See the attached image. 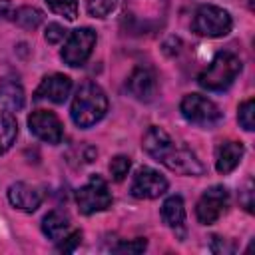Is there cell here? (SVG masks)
<instances>
[{
	"label": "cell",
	"instance_id": "ba28073f",
	"mask_svg": "<svg viewBox=\"0 0 255 255\" xmlns=\"http://www.w3.org/2000/svg\"><path fill=\"white\" fill-rule=\"evenodd\" d=\"M229 207V191L223 185H211L201 193L195 205V215L197 221L203 225L215 223Z\"/></svg>",
	"mask_w": 255,
	"mask_h": 255
},
{
	"label": "cell",
	"instance_id": "ffe728a7",
	"mask_svg": "<svg viewBox=\"0 0 255 255\" xmlns=\"http://www.w3.org/2000/svg\"><path fill=\"white\" fill-rule=\"evenodd\" d=\"M48 8L66 20H76L78 18V0H46Z\"/></svg>",
	"mask_w": 255,
	"mask_h": 255
},
{
	"label": "cell",
	"instance_id": "9c48e42d",
	"mask_svg": "<svg viewBox=\"0 0 255 255\" xmlns=\"http://www.w3.org/2000/svg\"><path fill=\"white\" fill-rule=\"evenodd\" d=\"M165 191H167V179L153 167H139L129 185V193L137 199H155Z\"/></svg>",
	"mask_w": 255,
	"mask_h": 255
},
{
	"label": "cell",
	"instance_id": "8992f818",
	"mask_svg": "<svg viewBox=\"0 0 255 255\" xmlns=\"http://www.w3.org/2000/svg\"><path fill=\"white\" fill-rule=\"evenodd\" d=\"M76 203L80 213L84 215H92L108 209L112 205V193L108 189L106 179L102 175H92L88 183L76 191Z\"/></svg>",
	"mask_w": 255,
	"mask_h": 255
},
{
	"label": "cell",
	"instance_id": "7c38bea8",
	"mask_svg": "<svg viewBox=\"0 0 255 255\" xmlns=\"http://www.w3.org/2000/svg\"><path fill=\"white\" fill-rule=\"evenodd\" d=\"M42 191L36 187V185H30V183H24V181H18V183H12L8 187V201L24 211V213H34L40 205H42Z\"/></svg>",
	"mask_w": 255,
	"mask_h": 255
},
{
	"label": "cell",
	"instance_id": "e0dca14e",
	"mask_svg": "<svg viewBox=\"0 0 255 255\" xmlns=\"http://www.w3.org/2000/svg\"><path fill=\"white\" fill-rule=\"evenodd\" d=\"M42 231L48 239L60 241L66 233H70V219L62 211H50L42 219Z\"/></svg>",
	"mask_w": 255,
	"mask_h": 255
},
{
	"label": "cell",
	"instance_id": "5b68a950",
	"mask_svg": "<svg viewBox=\"0 0 255 255\" xmlns=\"http://www.w3.org/2000/svg\"><path fill=\"white\" fill-rule=\"evenodd\" d=\"M179 112L181 116L201 128H213L215 124L221 122V110L205 96L201 94H187L183 96L181 104H179Z\"/></svg>",
	"mask_w": 255,
	"mask_h": 255
},
{
	"label": "cell",
	"instance_id": "603a6c76",
	"mask_svg": "<svg viewBox=\"0 0 255 255\" xmlns=\"http://www.w3.org/2000/svg\"><path fill=\"white\" fill-rule=\"evenodd\" d=\"M118 0H86V8L90 12V16L94 18H106L114 8H116Z\"/></svg>",
	"mask_w": 255,
	"mask_h": 255
},
{
	"label": "cell",
	"instance_id": "5bb4252c",
	"mask_svg": "<svg viewBox=\"0 0 255 255\" xmlns=\"http://www.w3.org/2000/svg\"><path fill=\"white\" fill-rule=\"evenodd\" d=\"M128 90L133 98H137L139 102H149L153 100L155 92H157V82H155V74L149 68L137 66L133 68V72L128 78Z\"/></svg>",
	"mask_w": 255,
	"mask_h": 255
},
{
	"label": "cell",
	"instance_id": "d4e9b609",
	"mask_svg": "<svg viewBox=\"0 0 255 255\" xmlns=\"http://www.w3.org/2000/svg\"><path fill=\"white\" fill-rule=\"evenodd\" d=\"M80 243H82V233H80V231H70V233H66V235L60 239L58 251H62V253H74Z\"/></svg>",
	"mask_w": 255,
	"mask_h": 255
},
{
	"label": "cell",
	"instance_id": "7402d4cb",
	"mask_svg": "<svg viewBox=\"0 0 255 255\" xmlns=\"http://www.w3.org/2000/svg\"><path fill=\"white\" fill-rule=\"evenodd\" d=\"M129 167H131V159L128 155H116V157H112V161H110V173H112L114 181H124L126 175H128V171H129Z\"/></svg>",
	"mask_w": 255,
	"mask_h": 255
},
{
	"label": "cell",
	"instance_id": "6da1fadb",
	"mask_svg": "<svg viewBox=\"0 0 255 255\" xmlns=\"http://www.w3.org/2000/svg\"><path fill=\"white\" fill-rule=\"evenodd\" d=\"M141 147L159 163H163L167 169L181 173V175H203L205 167L201 165V161L197 159V155L187 149L185 145L173 141L169 137V133L157 126H151L143 139H141Z\"/></svg>",
	"mask_w": 255,
	"mask_h": 255
},
{
	"label": "cell",
	"instance_id": "484cf974",
	"mask_svg": "<svg viewBox=\"0 0 255 255\" xmlns=\"http://www.w3.org/2000/svg\"><path fill=\"white\" fill-rule=\"evenodd\" d=\"M44 38H46L48 44H60V42L66 38V28H64L62 24L52 22V24L46 26V34H44Z\"/></svg>",
	"mask_w": 255,
	"mask_h": 255
},
{
	"label": "cell",
	"instance_id": "8fae6325",
	"mask_svg": "<svg viewBox=\"0 0 255 255\" xmlns=\"http://www.w3.org/2000/svg\"><path fill=\"white\" fill-rule=\"evenodd\" d=\"M72 92V80L64 74H50L46 76L34 92L36 100H48L52 104H64Z\"/></svg>",
	"mask_w": 255,
	"mask_h": 255
},
{
	"label": "cell",
	"instance_id": "3957f363",
	"mask_svg": "<svg viewBox=\"0 0 255 255\" xmlns=\"http://www.w3.org/2000/svg\"><path fill=\"white\" fill-rule=\"evenodd\" d=\"M239 72H241V60L233 52H219L209 62V66L197 76V82L205 90L223 92L233 84Z\"/></svg>",
	"mask_w": 255,
	"mask_h": 255
},
{
	"label": "cell",
	"instance_id": "9a60e30c",
	"mask_svg": "<svg viewBox=\"0 0 255 255\" xmlns=\"http://www.w3.org/2000/svg\"><path fill=\"white\" fill-rule=\"evenodd\" d=\"M243 153H245V147L241 141H235V139L221 141L215 149V169L223 175L231 173L241 163Z\"/></svg>",
	"mask_w": 255,
	"mask_h": 255
},
{
	"label": "cell",
	"instance_id": "52a82bcc",
	"mask_svg": "<svg viewBox=\"0 0 255 255\" xmlns=\"http://www.w3.org/2000/svg\"><path fill=\"white\" fill-rule=\"evenodd\" d=\"M96 40H98V36H96V32L92 28H78V30H74L68 36L64 48L60 52L64 64H68L70 68L84 66L86 60L92 56V50L96 46Z\"/></svg>",
	"mask_w": 255,
	"mask_h": 255
},
{
	"label": "cell",
	"instance_id": "2e32d148",
	"mask_svg": "<svg viewBox=\"0 0 255 255\" xmlns=\"http://www.w3.org/2000/svg\"><path fill=\"white\" fill-rule=\"evenodd\" d=\"M0 102L8 108V112H20L24 108V88L16 78L0 80Z\"/></svg>",
	"mask_w": 255,
	"mask_h": 255
},
{
	"label": "cell",
	"instance_id": "d6986e66",
	"mask_svg": "<svg viewBox=\"0 0 255 255\" xmlns=\"http://www.w3.org/2000/svg\"><path fill=\"white\" fill-rule=\"evenodd\" d=\"M44 20V14L34 6H22L14 12V22L24 30H36Z\"/></svg>",
	"mask_w": 255,
	"mask_h": 255
},
{
	"label": "cell",
	"instance_id": "7a4b0ae2",
	"mask_svg": "<svg viewBox=\"0 0 255 255\" xmlns=\"http://www.w3.org/2000/svg\"><path fill=\"white\" fill-rule=\"evenodd\" d=\"M106 112H108V98L104 90L94 82H84L72 100V108H70L72 122L78 128L88 129L96 126L106 116Z\"/></svg>",
	"mask_w": 255,
	"mask_h": 255
},
{
	"label": "cell",
	"instance_id": "277c9868",
	"mask_svg": "<svg viewBox=\"0 0 255 255\" xmlns=\"http://www.w3.org/2000/svg\"><path fill=\"white\" fill-rule=\"evenodd\" d=\"M233 28V20L227 10L213 6V4H203L197 8L193 16V32L205 38H221L227 36Z\"/></svg>",
	"mask_w": 255,
	"mask_h": 255
},
{
	"label": "cell",
	"instance_id": "4316f807",
	"mask_svg": "<svg viewBox=\"0 0 255 255\" xmlns=\"http://www.w3.org/2000/svg\"><path fill=\"white\" fill-rule=\"evenodd\" d=\"M241 203L247 211H253V185L251 181H247V187L243 189V197H241Z\"/></svg>",
	"mask_w": 255,
	"mask_h": 255
},
{
	"label": "cell",
	"instance_id": "30bf717a",
	"mask_svg": "<svg viewBox=\"0 0 255 255\" xmlns=\"http://www.w3.org/2000/svg\"><path fill=\"white\" fill-rule=\"evenodd\" d=\"M28 128L30 131L46 141V143H60L62 141V135H64V129H62V122L58 120V116L50 110H36L28 116Z\"/></svg>",
	"mask_w": 255,
	"mask_h": 255
},
{
	"label": "cell",
	"instance_id": "ac0fdd59",
	"mask_svg": "<svg viewBox=\"0 0 255 255\" xmlns=\"http://www.w3.org/2000/svg\"><path fill=\"white\" fill-rule=\"evenodd\" d=\"M18 135V122L12 112H0V153H6Z\"/></svg>",
	"mask_w": 255,
	"mask_h": 255
},
{
	"label": "cell",
	"instance_id": "44dd1931",
	"mask_svg": "<svg viewBox=\"0 0 255 255\" xmlns=\"http://www.w3.org/2000/svg\"><path fill=\"white\" fill-rule=\"evenodd\" d=\"M239 126L245 131H253L255 129V100L249 98L239 106V114H237Z\"/></svg>",
	"mask_w": 255,
	"mask_h": 255
},
{
	"label": "cell",
	"instance_id": "cb8c5ba5",
	"mask_svg": "<svg viewBox=\"0 0 255 255\" xmlns=\"http://www.w3.org/2000/svg\"><path fill=\"white\" fill-rule=\"evenodd\" d=\"M147 249V241L143 237H137V239H131V241H122L118 243L112 251L114 253H128V255H137V253H143Z\"/></svg>",
	"mask_w": 255,
	"mask_h": 255
},
{
	"label": "cell",
	"instance_id": "4fadbf2b",
	"mask_svg": "<svg viewBox=\"0 0 255 255\" xmlns=\"http://www.w3.org/2000/svg\"><path fill=\"white\" fill-rule=\"evenodd\" d=\"M161 219L175 233V237L179 241L185 239L187 225H185V205H183L181 195H169L163 201V205H161Z\"/></svg>",
	"mask_w": 255,
	"mask_h": 255
}]
</instances>
